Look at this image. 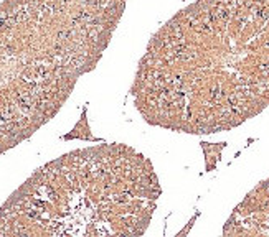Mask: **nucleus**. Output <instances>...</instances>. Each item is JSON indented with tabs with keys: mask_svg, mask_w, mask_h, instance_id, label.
<instances>
[{
	"mask_svg": "<svg viewBox=\"0 0 269 237\" xmlns=\"http://www.w3.org/2000/svg\"><path fill=\"white\" fill-rule=\"evenodd\" d=\"M147 124L229 130L269 104V0H197L149 40L131 87Z\"/></svg>",
	"mask_w": 269,
	"mask_h": 237,
	"instance_id": "f257e3e1",
	"label": "nucleus"
},
{
	"mask_svg": "<svg viewBox=\"0 0 269 237\" xmlns=\"http://www.w3.org/2000/svg\"><path fill=\"white\" fill-rule=\"evenodd\" d=\"M202 146H203L205 156H206V163L210 160H218L220 158V151L223 150L226 143H206V142H202Z\"/></svg>",
	"mask_w": 269,
	"mask_h": 237,
	"instance_id": "f03ea898",
	"label": "nucleus"
}]
</instances>
